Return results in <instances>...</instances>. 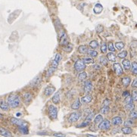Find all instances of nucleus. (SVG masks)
I'll return each instance as SVG.
<instances>
[{"label":"nucleus","mask_w":137,"mask_h":137,"mask_svg":"<svg viewBox=\"0 0 137 137\" xmlns=\"http://www.w3.org/2000/svg\"><path fill=\"white\" fill-rule=\"evenodd\" d=\"M7 102L8 105L11 108H16L19 107L21 104V99L20 97L16 94H11L7 98Z\"/></svg>","instance_id":"f257e3e1"},{"label":"nucleus","mask_w":137,"mask_h":137,"mask_svg":"<svg viewBox=\"0 0 137 137\" xmlns=\"http://www.w3.org/2000/svg\"><path fill=\"white\" fill-rule=\"evenodd\" d=\"M49 116L51 119L55 120L58 117V108L53 105H50L48 108Z\"/></svg>","instance_id":"f03ea898"},{"label":"nucleus","mask_w":137,"mask_h":137,"mask_svg":"<svg viewBox=\"0 0 137 137\" xmlns=\"http://www.w3.org/2000/svg\"><path fill=\"white\" fill-rule=\"evenodd\" d=\"M86 65L83 62V61L81 59L77 60L74 64V69L77 70V71H83V70L86 69Z\"/></svg>","instance_id":"7ed1b4c3"},{"label":"nucleus","mask_w":137,"mask_h":137,"mask_svg":"<svg viewBox=\"0 0 137 137\" xmlns=\"http://www.w3.org/2000/svg\"><path fill=\"white\" fill-rule=\"evenodd\" d=\"M111 127V122L108 120H103L98 124V128L102 130H108Z\"/></svg>","instance_id":"20e7f679"},{"label":"nucleus","mask_w":137,"mask_h":137,"mask_svg":"<svg viewBox=\"0 0 137 137\" xmlns=\"http://www.w3.org/2000/svg\"><path fill=\"white\" fill-rule=\"evenodd\" d=\"M81 117V113L80 112H73L72 114H70L69 118H68V121L70 123H75L77 122L80 117Z\"/></svg>","instance_id":"39448f33"},{"label":"nucleus","mask_w":137,"mask_h":137,"mask_svg":"<svg viewBox=\"0 0 137 137\" xmlns=\"http://www.w3.org/2000/svg\"><path fill=\"white\" fill-rule=\"evenodd\" d=\"M10 120L11 122V124H15L17 126H27V123L25 121H23L21 119H18V118H16V117H11Z\"/></svg>","instance_id":"423d86ee"},{"label":"nucleus","mask_w":137,"mask_h":137,"mask_svg":"<svg viewBox=\"0 0 137 137\" xmlns=\"http://www.w3.org/2000/svg\"><path fill=\"white\" fill-rule=\"evenodd\" d=\"M69 43L68 42V36L63 31L61 32V36H60V44L63 46H67Z\"/></svg>","instance_id":"0eeeda50"},{"label":"nucleus","mask_w":137,"mask_h":137,"mask_svg":"<svg viewBox=\"0 0 137 137\" xmlns=\"http://www.w3.org/2000/svg\"><path fill=\"white\" fill-rule=\"evenodd\" d=\"M92 83L91 81H89V80H87V81L85 82L84 83V91L86 93H89L92 91Z\"/></svg>","instance_id":"6e6552de"},{"label":"nucleus","mask_w":137,"mask_h":137,"mask_svg":"<svg viewBox=\"0 0 137 137\" xmlns=\"http://www.w3.org/2000/svg\"><path fill=\"white\" fill-rule=\"evenodd\" d=\"M23 101H24V103L26 105H28V104H30L31 102L33 99V96L30 92H25L23 96Z\"/></svg>","instance_id":"1a4fd4ad"},{"label":"nucleus","mask_w":137,"mask_h":137,"mask_svg":"<svg viewBox=\"0 0 137 137\" xmlns=\"http://www.w3.org/2000/svg\"><path fill=\"white\" fill-rule=\"evenodd\" d=\"M0 135L4 137H12L11 132L4 127H0Z\"/></svg>","instance_id":"9d476101"},{"label":"nucleus","mask_w":137,"mask_h":137,"mask_svg":"<svg viewBox=\"0 0 137 137\" xmlns=\"http://www.w3.org/2000/svg\"><path fill=\"white\" fill-rule=\"evenodd\" d=\"M114 69L117 76H120V75L123 74V72H124L123 71V68L119 63H114Z\"/></svg>","instance_id":"9b49d317"},{"label":"nucleus","mask_w":137,"mask_h":137,"mask_svg":"<svg viewBox=\"0 0 137 137\" xmlns=\"http://www.w3.org/2000/svg\"><path fill=\"white\" fill-rule=\"evenodd\" d=\"M55 88L53 87V86H47L45 90H44V94L45 96H50L51 95H52V94L55 92Z\"/></svg>","instance_id":"f8f14e48"},{"label":"nucleus","mask_w":137,"mask_h":137,"mask_svg":"<svg viewBox=\"0 0 137 137\" xmlns=\"http://www.w3.org/2000/svg\"><path fill=\"white\" fill-rule=\"evenodd\" d=\"M111 124L114 126H119L123 124L122 118L120 117H114L112 118L111 120Z\"/></svg>","instance_id":"ddd939ff"},{"label":"nucleus","mask_w":137,"mask_h":137,"mask_svg":"<svg viewBox=\"0 0 137 137\" xmlns=\"http://www.w3.org/2000/svg\"><path fill=\"white\" fill-rule=\"evenodd\" d=\"M103 10V6L100 3H97L93 8V11L95 14H100Z\"/></svg>","instance_id":"4468645a"},{"label":"nucleus","mask_w":137,"mask_h":137,"mask_svg":"<svg viewBox=\"0 0 137 137\" xmlns=\"http://www.w3.org/2000/svg\"><path fill=\"white\" fill-rule=\"evenodd\" d=\"M9 105L8 102H5L4 100H0V108L3 111H8L9 110Z\"/></svg>","instance_id":"2eb2a0df"},{"label":"nucleus","mask_w":137,"mask_h":137,"mask_svg":"<svg viewBox=\"0 0 137 137\" xmlns=\"http://www.w3.org/2000/svg\"><path fill=\"white\" fill-rule=\"evenodd\" d=\"M89 47L86 45H83V46H80L79 48H78V51H80L81 54H86L89 52Z\"/></svg>","instance_id":"dca6fc26"},{"label":"nucleus","mask_w":137,"mask_h":137,"mask_svg":"<svg viewBox=\"0 0 137 137\" xmlns=\"http://www.w3.org/2000/svg\"><path fill=\"white\" fill-rule=\"evenodd\" d=\"M122 64L123 66H124V69L126 70H130L131 68V63H130V61L129 60H127V59H124V60H123L122 61Z\"/></svg>","instance_id":"f3484780"},{"label":"nucleus","mask_w":137,"mask_h":137,"mask_svg":"<svg viewBox=\"0 0 137 137\" xmlns=\"http://www.w3.org/2000/svg\"><path fill=\"white\" fill-rule=\"evenodd\" d=\"M80 107V99L77 98L76 101L74 102V103L71 105V108L74 110H77Z\"/></svg>","instance_id":"a211bd4d"},{"label":"nucleus","mask_w":137,"mask_h":137,"mask_svg":"<svg viewBox=\"0 0 137 137\" xmlns=\"http://www.w3.org/2000/svg\"><path fill=\"white\" fill-rule=\"evenodd\" d=\"M92 97L91 96L86 95V96H83V98H81V102L87 104V103H89L90 102H92Z\"/></svg>","instance_id":"6ab92c4d"},{"label":"nucleus","mask_w":137,"mask_h":137,"mask_svg":"<svg viewBox=\"0 0 137 137\" xmlns=\"http://www.w3.org/2000/svg\"><path fill=\"white\" fill-rule=\"evenodd\" d=\"M40 82H41V77H36L34 80H32L30 85L33 86H36L40 83Z\"/></svg>","instance_id":"aec40b11"},{"label":"nucleus","mask_w":137,"mask_h":137,"mask_svg":"<svg viewBox=\"0 0 137 137\" xmlns=\"http://www.w3.org/2000/svg\"><path fill=\"white\" fill-rule=\"evenodd\" d=\"M122 133L124 134H130L133 133V130H132L130 126H124L121 129Z\"/></svg>","instance_id":"412c9836"},{"label":"nucleus","mask_w":137,"mask_h":137,"mask_svg":"<svg viewBox=\"0 0 137 137\" xmlns=\"http://www.w3.org/2000/svg\"><path fill=\"white\" fill-rule=\"evenodd\" d=\"M52 102L54 104H58L60 102V95L59 92H56L52 97Z\"/></svg>","instance_id":"4be33fe9"},{"label":"nucleus","mask_w":137,"mask_h":137,"mask_svg":"<svg viewBox=\"0 0 137 137\" xmlns=\"http://www.w3.org/2000/svg\"><path fill=\"white\" fill-rule=\"evenodd\" d=\"M107 58L110 61H116V55L113 52H109L107 55Z\"/></svg>","instance_id":"5701e85b"},{"label":"nucleus","mask_w":137,"mask_h":137,"mask_svg":"<svg viewBox=\"0 0 137 137\" xmlns=\"http://www.w3.org/2000/svg\"><path fill=\"white\" fill-rule=\"evenodd\" d=\"M99 62H100L102 65H108V60L106 57L105 56H101L100 58H99Z\"/></svg>","instance_id":"b1692460"},{"label":"nucleus","mask_w":137,"mask_h":137,"mask_svg":"<svg viewBox=\"0 0 137 137\" xmlns=\"http://www.w3.org/2000/svg\"><path fill=\"white\" fill-rule=\"evenodd\" d=\"M102 120H103V117L101 114H98L97 116H96L95 119H94V123L96 124H99Z\"/></svg>","instance_id":"393cba45"},{"label":"nucleus","mask_w":137,"mask_h":137,"mask_svg":"<svg viewBox=\"0 0 137 137\" xmlns=\"http://www.w3.org/2000/svg\"><path fill=\"white\" fill-rule=\"evenodd\" d=\"M131 68H132V72L134 75H137V62L133 61L131 64Z\"/></svg>","instance_id":"a878e982"},{"label":"nucleus","mask_w":137,"mask_h":137,"mask_svg":"<svg viewBox=\"0 0 137 137\" xmlns=\"http://www.w3.org/2000/svg\"><path fill=\"white\" fill-rule=\"evenodd\" d=\"M125 108L127 110V111H133L134 110V108H135V105H134V104L133 102H131V103H129V104H126V105H125Z\"/></svg>","instance_id":"bb28decb"},{"label":"nucleus","mask_w":137,"mask_h":137,"mask_svg":"<svg viewBox=\"0 0 137 137\" xmlns=\"http://www.w3.org/2000/svg\"><path fill=\"white\" fill-rule=\"evenodd\" d=\"M101 113L102 114H107L108 112L110 111V108L109 106H103L101 108Z\"/></svg>","instance_id":"cd10ccee"},{"label":"nucleus","mask_w":137,"mask_h":137,"mask_svg":"<svg viewBox=\"0 0 137 137\" xmlns=\"http://www.w3.org/2000/svg\"><path fill=\"white\" fill-rule=\"evenodd\" d=\"M130 81H131V80L129 77H124L122 79V82H123V83H124V86H129L130 83Z\"/></svg>","instance_id":"c85d7f7f"},{"label":"nucleus","mask_w":137,"mask_h":137,"mask_svg":"<svg viewBox=\"0 0 137 137\" xmlns=\"http://www.w3.org/2000/svg\"><path fill=\"white\" fill-rule=\"evenodd\" d=\"M86 77H87V74L86 72H81L78 76V80L80 81H83V80H86Z\"/></svg>","instance_id":"c756f323"},{"label":"nucleus","mask_w":137,"mask_h":137,"mask_svg":"<svg viewBox=\"0 0 137 137\" xmlns=\"http://www.w3.org/2000/svg\"><path fill=\"white\" fill-rule=\"evenodd\" d=\"M124 43L123 42H117L115 43V48L117 50H121L122 49H124Z\"/></svg>","instance_id":"7c9ffc66"},{"label":"nucleus","mask_w":137,"mask_h":137,"mask_svg":"<svg viewBox=\"0 0 137 137\" xmlns=\"http://www.w3.org/2000/svg\"><path fill=\"white\" fill-rule=\"evenodd\" d=\"M94 115H95V113H94V112H90V113H89V114L88 115H86V119H85V120H86V121H88V122L90 123V122H91V120L93 119Z\"/></svg>","instance_id":"2f4dec72"},{"label":"nucleus","mask_w":137,"mask_h":137,"mask_svg":"<svg viewBox=\"0 0 137 137\" xmlns=\"http://www.w3.org/2000/svg\"><path fill=\"white\" fill-rule=\"evenodd\" d=\"M18 127H19V130L23 134H27L28 133V128H27V126H18Z\"/></svg>","instance_id":"473e14b6"},{"label":"nucleus","mask_w":137,"mask_h":137,"mask_svg":"<svg viewBox=\"0 0 137 137\" xmlns=\"http://www.w3.org/2000/svg\"><path fill=\"white\" fill-rule=\"evenodd\" d=\"M89 46H90L92 49H96L98 46V43L96 40H92L90 42V43H89Z\"/></svg>","instance_id":"72a5a7b5"},{"label":"nucleus","mask_w":137,"mask_h":137,"mask_svg":"<svg viewBox=\"0 0 137 137\" xmlns=\"http://www.w3.org/2000/svg\"><path fill=\"white\" fill-rule=\"evenodd\" d=\"M83 61L86 64H93L94 63V60H93L92 58H85Z\"/></svg>","instance_id":"f704fd0d"},{"label":"nucleus","mask_w":137,"mask_h":137,"mask_svg":"<svg viewBox=\"0 0 137 137\" xmlns=\"http://www.w3.org/2000/svg\"><path fill=\"white\" fill-rule=\"evenodd\" d=\"M55 70H56V68H53V67H51L49 68V69L48 70V71H47V77H50L51 75H52L53 74V73L55 71Z\"/></svg>","instance_id":"c9c22d12"},{"label":"nucleus","mask_w":137,"mask_h":137,"mask_svg":"<svg viewBox=\"0 0 137 137\" xmlns=\"http://www.w3.org/2000/svg\"><path fill=\"white\" fill-rule=\"evenodd\" d=\"M130 117L131 119H136L137 118V111H131V112L130 113Z\"/></svg>","instance_id":"e433bc0d"},{"label":"nucleus","mask_w":137,"mask_h":137,"mask_svg":"<svg viewBox=\"0 0 137 137\" xmlns=\"http://www.w3.org/2000/svg\"><path fill=\"white\" fill-rule=\"evenodd\" d=\"M126 55H127V51H122L121 52H120L117 55V57L120 58H124L126 57Z\"/></svg>","instance_id":"4c0bfd02"},{"label":"nucleus","mask_w":137,"mask_h":137,"mask_svg":"<svg viewBox=\"0 0 137 137\" xmlns=\"http://www.w3.org/2000/svg\"><path fill=\"white\" fill-rule=\"evenodd\" d=\"M89 55L91 56V57H93V58H95V57H97V55H98V52L96 51L95 50H89Z\"/></svg>","instance_id":"58836bf2"},{"label":"nucleus","mask_w":137,"mask_h":137,"mask_svg":"<svg viewBox=\"0 0 137 137\" xmlns=\"http://www.w3.org/2000/svg\"><path fill=\"white\" fill-rule=\"evenodd\" d=\"M134 124V122L133 120H132V119H128V120H126V122L124 123V125L126 126H133Z\"/></svg>","instance_id":"ea45409f"},{"label":"nucleus","mask_w":137,"mask_h":137,"mask_svg":"<svg viewBox=\"0 0 137 137\" xmlns=\"http://www.w3.org/2000/svg\"><path fill=\"white\" fill-rule=\"evenodd\" d=\"M107 49H108L107 44L105 43V42H103V43L102 44V46H101V51H102V53H106Z\"/></svg>","instance_id":"a19ab883"},{"label":"nucleus","mask_w":137,"mask_h":137,"mask_svg":"<svg viewBox=\"0 0 137 137\" xmlns=\"http://www.w3.org/2000/svg\"><path fill=\"white\" fill-rule=\"evenodd\" d=\"M72 49H73V46H71V44H69V43L67 46H65L64 48V49L67 51V52H70V51H71Z\"/></svg>","instance_id":"79ce46f5"},{"label":"nucleus","mask_w":137,"mask_h":137,"mask_svg":"<svg viewBox=\"0 0 137 137\" xmlns=\"http://www.w3.org/2000/svg\"><path fill=\"white\" fill-rule=\"evenodd\" d=\"M133 101L136 102L137 101V90H133L132 92V96H131Z\"/></svg>","instance_id":"37998d69"},{"label":"nucleus","mask_w":137,"mask_h":137,"mask_svg":"<svg viewBox=\"0 0 137 137\" xmlns=\"http://www.w3.org/2000/svg\"><path fill=\"white\" fill-rule=\"evenodd\" d=\"M108 49H109V51H111V52H114V51H115V48H114V45H113L112 42H109V43H108Z\"/></svg>","instance_id":"c03bdc74"},{"label":"nucleus","mask_w":137,"mask_h":137,"mask_svg":"<svg viewBox=\"0 0 137 137\" xmlns=\"http://www.w3.org/2000/svg\"><path fill=\"white\" fill-rule=\"evenodd\" d=\"M124 102H125V104H129V103L133 102V99H132L131 96H126V98H125V100H124Z\"/></svg>","instance_id":"a18cd8bd"},{"label":"nucleus","mask_w":137,"mask_h":137,"mask_svg":"<svg viewBox=\"0 0 137 137\" xmlns=\"http://www.w3.org/2000/svg\"><path fill=\"white\" fill-rule=\"evenodd\" d=\"M103 30H104V27L102 25H98L96 27V32L98 34H100V33H102Z\"/></svg>","instance_id":"49530a36"},{"label":"nucleus","mask_w":137,"mask_h":137,"mask_svg":"<svg viewBox=\"0 0 137 137\" xmlns=\"http://www.w3.org/2000/svg\"><path fill=\"white\" fill-rule=\"evenodd\" d=\"M89 124V122L88 121H86V120H84L83 122V124H80V126H78V127H84V126H86Z\"/></svg>","instance_id":"de8ad7c7"},{"label":"nucleus","mask_w":137,"mask_h":137,"mask_svg":"<svg viewBox=\"0 0 137 137\" xmlns=\"http://www.w3.org/2000/svg\"><path fill=\"white\" fill-rule=\"evenodd\" d=\"M130 47L132 49H136L137 47V41H133L131 42V45H130Z\"/></svg>","instance_id":"09e8293b"},{"label":"nucleus","mask_w":137,"mask_h":137,"mask_svg":"<svg viewBox=\"0 0 137 137\" xmlns=\"http://www.w3.org/2000/svg\"><path fill=\"white\" fill-rule=\"evenodd\" d=\"M110 103H111V101L109 99H105V100L103 102V106H108Z\"/></svg>","instance_id":"8fccbe9b"},{"label":"nucleus","mask_w":137,"mask_h":137,"mask_svg":"<svg viewBox=\"0 0 137 137\" xmlns=\"http://www.w3.org/2000/svg\"><path fill=\"white\" fill-rule=\"evenodd\" d=\"M53 136L55 137H65L66 136L63 133H54Z\"/></svg>","instance_id":"3c124183"},{"label":"nucleus","mask_w":137,"mask_h":137,"mask_svg":"<svg viewBox=\"0 0 137 137\" xmlns=\"http://www.w3.org/2000/svg\"><path fill=\"white\" fill-rule=\"evenodd\" d=\"M132 87L137 88V78H136L133 81V83H132Z\"/></svg>","instance_id":"603ef678"},{"label":"nucleus","mask_w":137,"mask_h":137,"mask_svg":"<svg viewBox=\"0 0 137 137\" xmlns=\"http://www.w3.org/2000/svg\"><path fill=\"white\" fill-rule=\"evenodd\" d=\"M123 96H125V97H126V96H130V94H129V92H127V91L124 92V94H123Z\"/></svg>","instance_id":"864d4df0"},{"label":"nucleus","mask_w":137,"mask_h":137,"mask_svg":"<svg viewBox=\"0 0 137 137\" xmlns=\"http://www.w3.org/2000/svg\"><path fill=\"white\" fill-rule=\"evenodd\" d=\"M47 133H46V132H38L37 133V134H39V135H46Z\"/></svg>","instance_id":"5fc2aeb1"},{"label":"nucleus","mask_w":137,"mask_h":137,"mask_svg":"<svg viewBox=\"0 0 137 137\" xmlns=\"http://www.w3.org/2000/svg\"><path fill=\"white\" fill-rule=\"evenodd\" d=\"M87 137H97L95 135H91V134H87Z\"/></svg>","instance_id":"6e6d98bb"},{"label":"nucleus","mask_w":137,"mask_h":137,"mask_svg":"<svg viewBox=\"0 0 137 137\" xmlns=\"http://www.w3.org/2000/svg\"><path fill=\"white\" fill-rule=\"evenodd\" d=\"M3 117V115L2 114H0V118H2Z\"/></svg>","instance_id":"4d7b16f0"}]
</instances>
